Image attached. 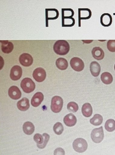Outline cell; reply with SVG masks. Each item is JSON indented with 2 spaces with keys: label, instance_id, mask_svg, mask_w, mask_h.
<instances>
[{
  "label": "cell",
  "instance_id": "cell-22",
  "mask_svg": "<svg viewBox=\"0 0 115 155\" xmlns=\"http://www.w3.org/2000/svg\"><path fill=\"white\" fill-rule=\"evenodd\" d=\"M101 78L103 83L107 84H111L113 80V76L108 72L103 73L101 76Z\"/></svg>",
  "mask_w": 115,
  "mask_h": 155
},
{
  "label": "cell",
  "instance_id": "cell-3",
  "mask_svg": "<svg viewBox=\"0 0 115 155\" xmlns=\"http://www.w3.org/2000/svg\"><path fill=\"white\" fill-rule=\"evenodd\" d=\"M73 146L76 151L79 153H82L87 150L88 144L86 140L80 138L74 140L73 143Z\"/></svg>",
  "mask_w": 115,
  "mask_h": 155
},
{
  "label": "cell",
  "instance_id": "cell-4",
  "mask_svg": "<svg viewBox=\"0 0 115 155\" xmlns=\"http://www.w3.org/2000/svg\"><path fill=\"white\" fill-rule=\"evenodd\" d=\"M63 101L59 96H55L52 99L51 109L52 112L57 113H59L63 107Z\"/></svg>",
  "mask_w": 115,
  "mask_h": 155
},
{
  "label": "cell",
  "instance_id": "cell-14",
  "mask_svg": "<svg viewBox=\"0 0 115 155\" xmlns=\"http://www.w3.org/2000/svg\"><path fill=\"white\" fill-rule=\"evenodd\" d=\"M93 57L95 59L101 60L104 58V52L102 49L98 47L94 48L91 51Z\"/></svg>",
  "mask_w": 115,
  "mask_h": 155
},
{
  "label": "cell",
  "instance_id": "cell-9",
  "mask_svg": "<svg viewBox=\"0 0 115 155\" xmlns=\"http://www.w3.org/2000/svg\"><path fill=\"white\" fill-rule=\"evenodd\" d=\"M19 61L20 64L23 66L29 67L33 63V58L30 54L25 53L20 55Z\"/></svg>",
  "mask_w": 115,
  "mask_h": 155
},
{
  "label": "cell",
  "instance_id": "cell-8",
  "mask_svg": "<svg viewBox=\"0 0 115 155\" xmlns=\"http://www.w3.org/2000/svg\"><path fill=\"white\" fill-rule=\"evenodd\" d=\"M22 74V70L21 67L15 65L14 66L11 70L10 77L12 80L17 81L21 78Z\"/></svg>",
  "mask_w": 115,
  "mask_h": 155
},
{
  "label": "cell",
  "instance_id": "cell-27",
  "mask_svg": "<svg viewBox=\"0 0 115 155\" xmlns=\"http://www.w3.org/2000/svg\"><path fill=\"white\" fill-rule=\"evenodd\" d=\"M67 109L70 112L75 113L78 110L79 107L76 102H71L67 104Z\"/></svg>",
  "mask_w": 115,
  "mask_h": 155
},
{
  "label": "cell",
  "instance_id": "cell-20",
  "mask_svg": "<svg viewBox=\"0 0 115 155\" xmlns=\"http://www.w3.org/2000/svg\"><path fill=\"white\" fill-rule=\"evenodd\" d=\"M82 114L86 117H89L93 113V109L90 103H87L84 104L82 108Z\"/></svg>",
  "mask_w": 115,
  "mask_h": 155
},
{
  "label": "cell",
  "instance_id": "cell-2",
  "mask_svg": "<svg viewBox=\"0 0 115 155\" xmlns=\"http://www.w3.org/2000/svg\"><path fill=\"white\" fill-rule=\"evenodd\" d=\"M21 87L25 92L29 93L34 91L36 87V85L31 78H25L21 81Z\"/></svg>",
  "mask_w": 115,
  "mask_h": 155
},
{
  "label": "cell",
  "instance_id": "cell-15",
  "mask_svg": "<svg viewBox=\"0 0 115 155\" xmlns=\"http://www.w3.org/2000/svg\"><path fill=\"white\" fill-rule=\"evenodd\" d=\"M90 68L91 74L94 77H98L101 70L100 64L96 61H93L90 64Z\"/></svg>",
  "mask_w": 115,
  "mask_h": 155
},
{
  "label": "cell",
  "instance_id": "cell-23",
  "mask_svg": "<svg viewBox=\"0 0 115 155\" xmlns=\"http://www.w3.org/2000/svg\"><path fill=\"white\" fill-rule=\"evenodd\" d=\"M103 121L102 116L98 114H96L90 120V123L95 126H99L101 125Z\"/></svg>",
  "mask_w": 115,
  "mask_h": 155
},
{
  "label": "cell",
  "instance_id": "cell-16",
  "mask_svg": "<svg viewBox=\"0 0 115 155\" xmlns=\"http://www.w3.org/2000/svg\"><path fill=\"white\" fill-rule=\"evenodd\" d=\"M17 106L18 109L21 111L27 110L30 107L28 99L26 97L23 98L21 100L18 102Z\"/></svg>",
  "mask_w": 115,
  "mask_h": 155
},
{
  "label": "cell",
  "instance_id": "cell-24",
  "mask_svg": "<svg viewBox=\"0 0 115 155\" xmlns=\"http://www.w3.org/2000/svg\"><path fill=\"white\" fill-rule=\"evenodd\" d=\"M105 127L109 132H112L115 130V121L113 119H110L106 121Z\"/></svg>",
  "mask_w": 115,
  "mask_h": 155
},
{
  "label": "cell",
  "instance_id": "cell-18",
  "mask_svg": "<svg viewBox=\"0 0 115 155\" xmlns=\"http://www.w3.org/2000/svg\"><path fill=\"white\" fill-rule=\"evenodd\" d=\"M91 16V12L88 8H80L79 9V19L86 20L90 19Z\"/></svg>",
  "mask_w": 115,
  "mask_h": 155
},
{
  "label": "cell",
  "instance_id": "cell-21",
  "mask_svg": "<svg viewBox=\"0 0 115 155\" xmlns=\"http://www.w3.org/2000/svg\"><path fill=\"white\" fill-rule=\"evenodd\" d=\"M56 65L58 68L62 71L66 69L68 66L67 60L62 58H59L56 61Z\"/></svg>",
  "mask_w": 115,
  "mask_h": 155
},
{
  "label": "cell",
  "instance_id": "cell-6",
  "mask_svg": "<svg viewBox=\"0 0 115 155\" xmlns=\"http://www.w3.org/2000/svg\"><path fill=\"white\" fill-rule=\"evenodd\" d=\"M70 64L72 68L76 71H81L84 68V64L83 61L78 57L72 58L70 61Z\"/></svg>",
  "mask_w": 115,
  "mask_h": 155
},
{
  "label": "cell",
  "instance_id": "cell-29",
  "mask_svg": "<svg viewBox=\"0 0 115 155\" xmlns=\"http://www.w3.org/2000/svg\"><path fill=\"white\" fill-rule=\"evenodd\" d=\"M34 139L38 145L42 144L44 141V137L43 136L39 134H35L34 137Z\"/></svg>",
  "mask_w": 115,
  "mask_h": 155
},
{
  "label": "cell",
  "instance_id": "cell-31",
  "mask_svg": "<svg viewBox=\"0 0 115 155\" xmlns=\"http://www.w3.org/2000/svg\"><path fill=\"white\" fill-rule=\"evenodd\" d=\"M74 15V12L71 9H66L63 11V16L64 17H72Z\"/></svg>",
  "mask_w": 115,
  "mask_h": 155
},
{
  "label": "cell",
  "instance_id": "cell-1",
  "mask_svg": "<svg viewBox=\"0 0 115 155\" xmlns=\"http://www.w3.org/2000/svg\"><path fill=\"white\" fill-rule=\"evenodd\" d=\"M54 50L57 54L61 55L67 54L70 51L68 43L64 40H59L56 41L54 46Z\"/></svg>",
  "mask_w": 115,
  "mask_h": 155
},
{
  "label": "cell",
  "instance_id": "cell-28",
  "mask_svg": "<svg viewBox=\"0 0 115 155\" xmlns=\"http://www.w3.org/2000/svg\"><path fill=\"white\" fill-rule=\"evenodd\" d=\"M42 135L44 137V141L43 144L41 145H37V147L41 149H43L45 148L50 138V136L48 134L44 133Z\"/></svg>",
  "mask_w": 115,
  "mask_h": 155
},
{
  "label": "cell",
  "instance_id": "cell-11",
  "mask_svg": "<svg viewBox=\"0 0 115 155\" xmlns=\"http://www.w3.org/2000/svg\"><path fill=\"white\" fill-rule=\"evenodd\" d=\"M1 49L3 52L5 54H9L12 52L14 49L13 43L7 40L1 41Z\"/></svg>",
  "mask_w": 115,
  "mask_h": 155
},
{
  "label": "cell",
  "instance_id": "cell-30",
  "mask_svg": "<svg viewBox=\"0 0 115 155\" xmlns=\"http://www.w3.org/2000/svg\"><path fill=\"white\" fill-rule=\"evenodd\" d=\"M107 48L109 51L115 52V40H110L107 43Z\"/></svg>",
  "mask_w": 115,
  "mask_h": 155
},
{
  "label": "cell",
  "instance_id": "cell-17",
  "mask_svg": "<svg viewBox=\"0 0 115 155\" xmlns=\"http://www.w3.org/2000/svg\"><path fill=\"white\" fill-rule=\"evenodd\" d=\"M100 21L103 26L108 27L111 25L113 21V18L110 14L104 13L102 14L101 16Z\"/></svg>",
  "mask_w": 115,
  "mask_h": 155
},
{
  "label": "cell",
  "instance_id": "cell-10",
  "mask_svg": "<svg viewBox=\"0 0 115 155\" xmlns=\"http://www.w3.org/2000/svg\"><path fill=\"white\" fill-rule=\"evenodd\" d=\"M8 94L11 98L16 100L21 97L22 94L18 87L12 86L9 89Z\"/></svg>",
  "mask_w": 115,
  "mask_h": 155
},
{
  "label": "cell",
  "instance_id": "cell-13",
  "mask_svg": "<svg viewBox=\"0 0 115 155\" xmlns=\"http://www.w3.org/2000/svg\"><path fill=\"white\" fill-rule=\"evenodd\" d=\"M76 117L72 113L67 115L64 118V122L65 124L67 127H72L76 124Z\"/></svg>",
  "mask_w": 115,
  "mask_h": 155
},
{
  "label": "cell",
  "instance_id": "cell-5",
  "mask_svg": "<svg viewBox=\"0 0 115 155\" xmlns=\"http://www.w3.org/2000/svg\"><path fill=\"white\" fill-rule=\"evenodd\" d=\"M104 137L103 128L101 127L94 129L91 134V137L93 141L95 143H99L102 141Z\"/></svg>",
  "mask_w": 115,
  "mask_h": 155
},
{
  "label": "cell",
  "instance_id": "cell-25",
  "mask_svg": "<svg viewBox=\"0 0 115 155\" xmlns=\"http://www.w3.org/2000/svg\"><path fill=\"white\" fill-rule=\"evenodd\" d=\"M53 129L56 134L58 135H60L64 131V127L61 123L57 122L54 125Z\"/></svg>",
  "mask_w": 115,
  "mask_h": 155
},
{
  "label": "cell",
  "instance_id": "cell-26",
  "mask_svg": "<svg viewBox=\"0 0 115 155\" xmlns=\"http://www.w3.org/2000/svg\"><path fill=\"white\" fill-rule=\"evenodd\" d=\"M75 20L72 17H64L63 25L68 27H72L74 25Z\"/></svg>",
  "mask_w": 115,
  "mask_h": 155
},
{
  "label": "cell",
  "instance_id": "cell-32",
  "mask_svg": "<svg viewBox=\"0 0 115 155\" xmlns=\"http://www.w3.org/2000/svg\"><path fill=\"white\" fill-rule=\"evenodd\" d=\"M65 153L62 148L59 147L56 148L54 151V155H65Z\"/></svg>",
  "mask_w": 115,
  "mask_h": 155
},
{
  "label": "cell",
  "instance_id": "cell-12",
  "mask_svg": "<svg viewBox=\"0 0 115 155\" xmlns=\"http://www.w3.org/2000/svg\"><path fill=\"white\" fill-rule=\"evenodd\" d=\"M44 98V96L42 93L40 92L36 93L31 99L32 106L34 107L39 106L43 101Z\"/></svg>",
  "mask_w": 115,
  "mask_h": 155
},
{
  "label": "cell",
  "instance_id": "cell-19",
  "mask_svg": "<svg viewBox=\"0 0 115 155\" xmlns=\"http://www.w3.org/2000/svg\"><path fill=\"white\" fill-rule=\"evenodd\" d=\"M34 125L30 122H26L23 124V130L25 134L27 135H31L34 131Z\"/></svg>",
  "mask_w": 115,
  "mask_h": 155
},
{
  "label": "cell",
  "instance_id": "cell-7",
  "mask_svg": "<svg viewBox=\"0 0 115 155\" xmlns=\"http://www.w3.org/2000/svg\"><path fill=\"white\" fill-rule=\"evenodd\" d=\"M33 77L38 82H42L45 79L46 74L45 70L42 68H38L34 70Z\"/></svg>",
  "mask_w": 115,
  "mask_h": 155
},
{
  "label": "cell",
  "instance_id": "cell-33",
  "mask_svg": "<svg viewBox=\"0 0 115 155\" xmlns=\"http://www.w3.org/2000/svg\"><path fill=\"white\" fill-rule=\"evenodd\" d=\"M114 69H115V65H114Z\"/></svg>",
  "mask_w": 115,
  "mask_h": 155
}]
</instances>
